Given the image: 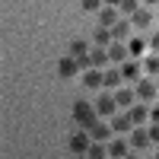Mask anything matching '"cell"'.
Segmentation results:
<instances>
[{
  "mask_svg": "<svg viewBox=\"0 0 159 159\" xmlns=\"http://www.w3.org/2000/svg\"><path fill=\"white\" fill-rule=\"evenodd\" d=\"M121 70H105V86H108V89H118V86H121Z\"/></svg>",
  "mask_w": 159,
  "mask_h": 159,
  "instance_id": "20",
  "label": "cell"
},
{
  "mask_svg": "<svg viewBox=\"0 0 159 159\" xmlns=\"http://www.w3.org/2000/svg\"><path fill=\"white\" fill-rule=\"evenodd\" d=\"M147 143H150V127L137 124L134 130H130V147H147Z\"/></svg>",
  "mask_w": 159,
  "mask_h": 159,
  "instance_id": "10",
  "label": "cell"
},
{
  "mask_svg": "<svg viewBox=\"0 0 159 159\" xmlns=\"http://www.w3.org/2000/svg\"><path fill=\"white\" fill-rule=\"evenodd\" d=\"M127 150H130V143H127L124 137H121V140H111V143H108V156H115V159H127V156H130Z\"/></svg>",
  "mask_w": 159,
  "mask_h": 159,
  "instance_id": "9",
  "label": "cell"
},
{
  "mask_svg": "<svg viewBox=\"0 0 159 159\" xmlns=\"http://www.w3.org/2000/svg\"><path fill=\"white\" fill-rule=\"evenodd\" d=\"M89 134H92V140H102V143H105V140H108V137L115 134V130H111V124H105V121H96Z\"/></svg>",
  "mask_w": 159,
  "mask_h": 159,
  "instance_id": "15",
  "label": "cell"
},
{
  "mask_svg": "<svg viewBox=\"0 0 159 159\" xmlns=\"http://www.w3.org/2000/svg\"><path fill=\"white\" fill-rule=\"evenodd\" d=\"M127 48H130V57H140L143 51H147V42H143V38H130Z\"/></svg>",
  "mask_w": 159,
  "mask_h": 159,
  "instance_id": "21",
  "label": "cell"
},
{
  "mask_svg": "<svg viewBox=\"0 0 159 159\" xmlns=\"http://www.w3.org/2000/svg\"><path fill=\"white\" fill-rule=\"evenodd\" d=\"M108 57H111L115 64H124V61L130 57V48H127L124 42H115V45H108Z\"/></svg>",
  "mask_w": 159,
  "mask_h": 159,
  "instance_id": "8",
  "label": "cell"
},
{
  "mask_svg": "<svg viewBox=\"0 0 159 159\" xmlns=\"http://www.w3.org/2000/svg\"><path fill=\"white\" fill-rule=\"evenodd\" d=\"M134 99H137V92H134V89H118V92H115L118 108H130V105H134Z\"/></svg>",
  "mask_w": 159,
  "mask_h": 159,
  "instance_id": "17",
  "label": "cell"
},
{
  "mask_svg": "<svg viewBox=\"0 0 159 159\" xmlns=\"http://www.w3.org/2000/svg\"><path fill=\"white\" fill-rule=\"evenodd\" d=\"M86 159H108V143L92 140V147L86 150Z\"/></svg>",
  "mask_w": 159,
  "mask_h": 159,
  "instance_id": "16",
  "label": "cell"
},
{
  "mask_svg": "<svg viewBox=\"0 0 159 159\" xmlns=\"http://www.w3.org/2000/svg\"><path fill=\"white\" fill-rule=\"evenodd\" d=\"M105 3H108V7H121V0H105Z\"/></svg>",
  "mask_w": 159,
  "mask_h": 159,
  "instance_id": "29",
  "label": "cell"
},
{
  "mask_svg": "<svg viewBox=\"0 0 159 159\" xmlns=\"http://www.w3.org/2000/svg\"><path fill=\"white\" fill-rule=\"evenodd\" d=\"M134 127H137V124H134V118H130V111L111 118V130H115V134H127V130H134Z\"/></svg>",
  "mask_w": 159,
  "mask_h": 159,
  "instance_id": "7",
  "label": "cell"
},
{
  "mask_svg": "<svg viewBox=\"0 0 159 159\" xmlns=\"http://www.w3.org/2000/svg\"><path fill=\"white\" fill-rule=\"evenodd\" d=\"M150 121H153V124H159V105H156V108L150 111Z\"/></svg>",
  "mask_w": 159,
  "mask_h": 159,
  "instance_id": "27",
  "label": "cell"
},
{
  "mask_svg": "<svg viewBox=\"0 0 159 159\" xmlns=\"http://www.w3.org/2000/svg\"><path fill=\"white\" fill-rule=\"evenodd\" d=\"M130 22H134V29H150V22H153V13L147 7H140L134 16H130Z\"/></svg>",
  "mask_w": 159,
  "mask_h": 159,
  "instance_id": "11",
  "label": "cell"
},
{
  "mask_svg": "<svg viewBox=\"0 0 159 159\" xmlns=\"http://www.w3.org/2000/svg\"><path fill=\"white\" fill-rule=\"evenodd\" d=\"M150 143H159V124L150 127Z\"/></svg>",
  "mask_w": 159,
  "mask_h": 159,
  "instance_id": "26",
  "label": "cell"
},
{
  "mask_svg": "<svg viewBox=\"0 0 159 159\" xmlns=\"http://www.w3.org/2000/svg\"><path fill=\"white\" fill-rule=\"evenodd\" d=\"M73 159H86V156H73Z\"/></svg>",
  "mask_w": 159,
  "mask_h": 159,
  "instance_id": "31",
  "label": "cell"
},
{
  "mask_svg": "<svg viewBox=\"0 0 159 159\" xmlns=\"http://www.w3.org/2000/svg\"><path fill=\"white\" fill-rule=\"evenodd\" d=\"M108 42H115V38H111V29L99 25V29H96V45H108Z\"/></svg>",
  "mask_w": 159,
  "mask_h": 159,
  "instance_id": "23",
  "label": "cell"
},
{
  "mask_svg": "<svg viewBox=\"0 0 159 159\" xmlns=\"http://www.w3.org/2000/svg\"><path fill=\"white\" fill-rule=\"evenodd\" d=\"M83 86H86V89H99V86H105V70H102V67H89V70L83 73Z\"/></svg>",
  "mask_w": 159,
  "mask_h": 159,
  "instance_id": "4",
  "label": "cell"
},
{
  "mask_svg": "<svg viewBox=\"0 0 159 159\" xmlns=\"http://www.w3.org/2000/svg\"><path fill=\"white\" fill-rule=\"evenodd\" d=\"M115 22H118V7H102V10H99V25L111 29Z\"/></svg>",
  "mask_w": 159,
  "mask_h": 159,
  "instance_id": "13",
  "label": "cell"
},
{
  "mask_svg": "<svg viewBox=\"0 0 159 159\" xmlns=\"http://www.w3.org/2000/svg\"><path fill=\"white\" fill-rule=\"evenodd\" d=\"M127 159H137V156H127Z\"/></svg>",
  "mask_w": 159,
  "mask_h": 159,
  "instance_id": "32",
  "label": "cell"
},
{
  "mask_svg": "<svg viewBox=\"0 0 159 159\" xmlns=\"http://www.w3.org/2000/svg\"><path fill=\"white\" fill-rule=\"evenodd\" d=\"M108 159H115V156H108Z\"/></svg>",
  "mask_w": 159,
  "mask_h": 159,
  "instance_id": "34",
  "label": "cell"
},
{
  "mask_svg": "<svg viewBox=\"0 0 159 159\" xmlns=\"http://www.w3.org/2000/svg\"><path fill=\"white\" fill-rule=\"evenodd\" d=\"M118 10H121L124 16H134V13L140 10V0H121V7H118Z\"/></svg>",
  "mask_w": 159,
  "mask_h": 159,
  "instance_id": "22",
  "label": "cell"
},
{
  "mask_svg": "<svg viewBox=\"0 0 159 159\" xmlns=\"http://www.w3.org/2000/svg\"><path fill=\"white\" fill-rule=\"evenodd\" d=\"M89 147H92V134H89V130H76V134H70V153L73 156H86Z\"/></svg>",
  "mask_w": 159,
  "mask_h": 159,
  "instance_id": "2",
  "label": "cell"
},
{
  "mask_svg": "<svg viewBox=\"0 0 159 159\" xmlns=\"http://www.w3.org/2000/svg\"><path fill=\"white\" fill-rule=\"evenodd\" d=\"M115 108H118L115 96H99V99H96V111H99V118H111Z\"/></svg>",
  "mask_w": 159,
  "mask_h": 159,
  "instance_id": "6",
  "label": "cell"
},
{
  "mask_svg": "<svg viewBox=\"0 0 159 159\" xmlns=\"http://www.w3.org/2000/svg\"><path fill=\"white\" fill-rule=\"evenodd\" d=\"M156 159H159V150H156Z\"/></svg>",
  "mask_w": 159,
  "mask_h": 159,
  "instance_id": "33",
  "label": "cell"
},
{
  "mask_svg": "<svg viewBox=\"0 0 159 159\" xmlns=\"http://www.w3.org/2000/svg\"><path fill=\"white\" fill-rule=\"evenodd\" d=\"M130 118H134V124H143L147 121V102H140V105H130Z\"/></svg>",
  "mask_w": 159,
  "mask_h": 159,
  "instance_id": "19",
  "label": "cell"
},
{
  "mask_svg": "<svg viewBox=\"0 0 159 159\" xmlns=\"http://www.w3.org/2000/svg\"><path fill=\"white\" fill-rule=\"evenodd\" d=\"M80 67H83V64H80V61H76L73 54H67V57H61V61H57V73H61L64 80L76 76V70H80Z\"/></svg>",
  "mask_w": 159,
  "mask_h": 159,
  "instance_id": "3",
  "label": "cell"
},
{
  "mask_svg": "<svg viewBox=\"0 0 159 159\" xmlns=\"http://www.w3.org/2000/svg\"><path fill=\"white\" fill-rule=\"evenodd\" d=\"M102 3H105V0H83V10H86V13H99Z\"/></svg>",
  "mask_w": 159,
  "mask_h": 159,
  "instance_id": "24",
  "label": "cell"
},
{
  "mask_svg": "<svg viewBox=\"0 0 159 159\" xmlns=\"http://www.w3.org/2000/svg\"><path fill=\"white\" fill-rule=\"evenodd\" d=\"M140 70H143V67H140L137 61H130V57L121 64V73H124V80H130V83H137V80H140Z\"/></svg>",
  "mask_w": 159,
  "mask_h": 159,
  "instance_id": "14",
  "label": "cell"
},
{
  "mask_svg": "<svg viewBox=\"0 0 159 159\" xmlns=\"http://www.w3.org/2000/svg\"><path fill=\"white\" fill-rule=\"evenodd\" d=\"M111 57H108V48H102V45H96L92 48V67H105Z\"/></svg>",
  "mask_w": 159,
  "mask_h": 159,
  "instance_id": "18",
  "label": "cell"
},
{
  "mask_svg": "<svg viewBox=\"0 0 159 159\" xmlns=\"http://www.w3.org/2000/svg\"><path fill=\"white\" fill-rule=\"evenodd\" d=\"M130 29H134V22H127V19H118V22L111 25V38H115V42H124V38L130 35Z\"/></svg>",
  "mask_w": 159,
  "mask_h": 159,
  "instance_id": "12",
  "label": "cell"
},
{
  "mask_svg": "<svg viewBox=\"0 0 159 159\" xmlns=\"http://www.w3.org/2000/svg\"><path fill=\"white\" fill-rule=\"evenodd\" d=\"M70 115H73V121L83 127V130H92V124L99 121V111H96V105H89L86 99H80V102H73V108H70Z\"/></svg>",
  "mask_w": 159,
  "mask_h": 159,
  "instance_id": "1",
  "label": "cell"
},
{
  "mask_svg": "<svg viewBox=\"0 0 159 159\" xmlns=\"http://www.w3.org/2000/svg\"><path fill=\"white\" fill-rule=\"evenodd\" d=\"M134 92H137V99H140V102H153V99H156V83H153V80H143V76H140Z\"/></svg>",
  "mask_w": 159,
  "mask_h": 159,
  "instance_id": "5",
  "label": "cell"
},
{
  "mask_svg": "<svg viewBox=\"0 0 159 159\" xmlns=\"http://www.w3.org/2000/svg\"><path fill=\"white\" fill-rule=\"evenodd\" d=\"M150 48H153V51H159V32H156V35L150 38Z\"/></svg>",
  "mask_w": 159,
  "mask_h": 159,
  "instance_id": "28",
  "label": "cell"
},
{
  "mask_svg": "<svg viewBox=\"0 0 159 159\" xmlns=\"http://www.w3.org/2000/svg\"><path fill=\"white\" fill-rule=\"evenodd\" d=\"M147 73H159V57L153 54V57H147V67H143Z\"/></svg>",
  "mask_w": 159,
  "mask_h": 159,
  "instance_id": "25",
  "label": "cell"
},
{
  "mask_svg": "<svg viewBox=\"0 0 159 159\" xmlns=\"http://www.w3.org/2000/svg\"><path fill=\"white\" fill-rule=\"evenodd\" d=\"M143 3H159V0H143Z\"/></svg>",
  "mask_w": 159,
  "mask_h": 159,
  "instance_id": "30",
  "label": "cell"
}]
</instances>
